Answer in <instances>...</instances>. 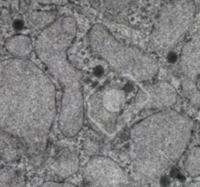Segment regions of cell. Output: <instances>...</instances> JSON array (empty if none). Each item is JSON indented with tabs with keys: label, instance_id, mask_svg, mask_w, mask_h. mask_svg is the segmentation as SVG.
I'll return each mask as SVG.
<instances>
[{
	"label": "cell",
	"instance_id": "ba28073f",
	"mask_svg": "<svg viewBox=\"0 0 200 187\" xmlns=\"http://www.w3.org/2000/svg\"><path fill=\"white\" fill-rule=\"evenodd\" d=\"M179 67L183 78L196 82L200 75V30L184 45L179 57Z\"/></svg>",
	"mask_w": 200,
	"mask_h": 187
},
{
	"label": "cell",
	"instance_id": "e0dca14e",
	"mask_svg": "<svg viewBox=\"0 0 200 187\" xmlns=\"http://www.w3.org/2000/svg\"><path fill=\"white\" fill-rule=\"evenodd\" d=\"M187 187H200V183H194V184H191Z\"/></svg>",
	"mask_w": 200,
	"mask_h": 187
},
{
	"label": "cell",
	"instance_id": "4fadbf2b",
	"mask_svg": "<svg viewBox=\"0 0 200 187\" xmlns=\"http://www.w3.org/2000/svg\"><path fill=\"white\" fill-rule=\"evenodd\" d=\"M56 19L55 12L35 11L29 15L28 20L38 28H45L50 25Z\"/></svg>",
	"mask_w": 200,
	"mask_h": 187
},
{
	"label": "cell",
	"instance_id": "5bb4252c",
	"mask_svg": "<svg viewBox=\"0 0 200 187\" xmlns=\"http://www.w3.org/2000/svg\"><path fill=\"white\" fill-rule=\"evenodd\" d=\"M182 89L185 96L191 104L200 108V90L196 87V82L182 78Z\"/></svg>",
	"mask_w": 200,
	"mask_h": 187
},
{
	"label": "cell",
	"instance_id": "3957f363",
	"mask_svg": "<svg viewBox=\"0 0 200 187\" xmlns=\"http://www.w3.org/2000/svg\"><path fill=\"white\" fill-rule=\"evenodd\" d=\"M77 30V21L74 17L62 16L42 29L35 44L38 58L62 89L58 124L60 132L68 138L79 133L84 119L82 74L69 61L67 56Z\"/></svg>",
	"mask_w": 200,
	"mask_h": 187
},
{
	"label": "cell",
	"instance_id": "7c38bea8",
	"mask_svg": "<svg viewBox=\"0 0 200 187\" xmlns=\"http://www.w3.org/2000/svg\"><path fill=\"white\" fill-rule=\"evenodd\" d=\"M184 167L191 177L200 176V146H194L188 152Z\"/></svg>",
	"mask_w": 200,
	"mask_h": 187
},
{
	"label": "cell",
	"instance_id": "ac0fdd59",
	"mask_svg": "<svg viewBox=\"0 0 200 187\" xmlns=\"http://www.w3.org/2000/svg\"><path fill=\"white\" fill-rule=\"evenodd\" d=\"M199 138H200V130H199Z\"/></svg>",
	"mask_w": 200,
	"mask_h": 187
},
{
	"label": "cell",
	"instance_id": "8992f818",
	"mask_svg": "<svg viewBox=\"0 0 200 187\" xmlns=\"http://www.w3.org/2000/svg\"><path fill=\"white\" fill-rule=\"evenodd\" d=\"M196 14L193 0H175L164 5L159 11L149 38L150 49L163 53L176 44Z\"/></svg>",
	"mask_w": 200,
	"mask_h": 187
},
{
	"label": "cell",
	"instance_id": "52a82bcc",
	"mask_svg": "<svg viewBox=\"0 0 200 187\" xmlns=\"http://www.w3.org/2000/svg\"><path fill=\"white\" fill-rule=\"evenodd\" d=\"M86 187H132L129 173L117 162L106 156H95L83 168Z\"/></svg>",
	"mask_w": 200,
	"mask_h": 187
},
{
	"label": "cell",
	"instance_id": "2e32d148",
	"mask_svg": "<svg viewBox=\"0 0 200 187\" xmlns=\"http://www.w3.org/2000/svg\"><path fill=\"white\" fill-rule=\"evenodd\" d=\"M13 27L15 28L17 30H21L24 28V24L21 20H17L13 24Z\"/></svg>",
	"mask_w": 200,
	"mask_h": 187
},
{
	"label": "cell",
	"instance_id": "277c9868",
	"mask_svg": "<svg viewBox=\"0 0 200 187\" xmlns=\"http://www.w3.org/2000/svg\"><path fill=\"white\" fill-rule=\"evenodd\" d=\"M129 78L125 85L108 82L95 91L87 101L86 114L93 128L106 138H113L134 115L144 109L154 107L149 84H139L134 94Z\"/></svg>",
	"mask_w": 200,
	"mask_h": 187
},
{
	"label": "cell",
	"instance_id": "30bf717a",
	"mask_svg": "<svg viewBox=\"0 0 200 187\" xmlns=\"http://www.w3.org/2000/svg\"><path fill=\"white\" fill-rule=\"evenodd\" d=\"M6 48L13 57L26 58L32 52V42L25 35H17L6 42Z\"/></svg>",
	"mask_w": 200,
	"mask_h": 187
},
{
	"label": "cell",
	"instance_id": "6da1fadb",
	"mask_svg": "<svg viewBox=\"0 0 200 187\" xmlns=\"http://www.w3.org/2000/svg\"><path fill=\"white\" fill-rule=\"evenodd\" d=\"M56 115L55 86L42 69L26 58L0 62V129L39 154Z\"/></svg>",
	"mask_w": 200,
	"mask_h": 187
},
{
	"label": "cell",
	"instance_id": "9c48e42d",
	"mask_svg": "<svg viewBox=\"0 0 200 187\" xmlns=\"http://www.w3.org/2000/svg\"><path fill=\"white\" fill-rule=\"evenodd\" d=\"M79 157L75 152L65 150L53 161V171L61 177H69L77 172L79 168Z\"/></svg>",
	"mask_w": 200,
	"mask_h": 187
},
{
	"label": "cell",
	"instance_id": "5b68a950",
	"mask_svg": "<svg viewBox=\"0 0 200 187\" xmlns=\"http://www.w3.org/2000/svg\"><path fill=\"white\" fill-rule=\"evenodd\" d=\"M88 42L95 55L123 77L145 83L152 82L158 75V62L151 54L118 40L103 24H95L91 28Z\"/></svg>",
	"mask_w": 200,
	"mask_h": 187
},
{
	"label": "cell",
	"instance_id": "8fae6325",
	"mask_svg": "<svg viewBox=\"0 0 200 187\" xmlns=\"http://www.w3.org/2000/svg\"><path fill=\"white\" fill-rule=\"evenodd\" d=\"M16 138L0 129V157L6 161H13L18 154Z\"/></svg>",
	"mask_w": 200,
	"mask_h": 187
},
{
	"label": "cell",
	"instance_id": "7a4b0ae2",
	"mask_svg": "<svg viewBox=\"0 0 200 187\" xmlns=\"http://www.w3.org/2000/svg\"><path fill=\"white\" fill-rule=\"evenodd\" d=\"M191 118L164 109L138 121L130 129V176L144 186L163 178L183 156L193 131Z\"/></svg>",
	"mask_w": 200,
	"mask_h": 187
},
{
	"label": "cell",
	"instance_id": "9a60e30c",
	"mask_svg": "<svg viewBox=\"0 0 200 187\" xmlns=\"http://www.w3.org/2000/svg\"><path fill=\"white\" fill-rule=\"evenodd\" d=\"M39 187H77L70 183H59V182H45Z\"/></svg>",
	"mask_w": 200,
	"mask_h": 187
}]
</instances>
